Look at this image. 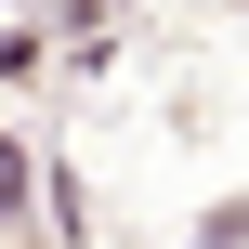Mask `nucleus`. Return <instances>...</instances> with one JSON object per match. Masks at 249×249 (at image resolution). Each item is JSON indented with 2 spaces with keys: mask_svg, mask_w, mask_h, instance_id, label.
I'll use <instances>...</instances> for the list:
<instances>
[{
  "mask_svg": "<svg viewBox=\"0 0 249 249\" xmlns=\"http://www.w3.org/2000/svg\"><path fill=\"white\" fill-rule=\"evenodd\" d=\"M0 210H26V144L0 131Z\"/></svg>",
  "mask_w": 249,
  "mask_h": 249,
  "instance_id": "1",
  "label": "nucleus"
}]
</instances>
